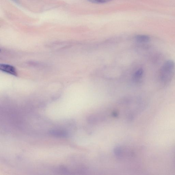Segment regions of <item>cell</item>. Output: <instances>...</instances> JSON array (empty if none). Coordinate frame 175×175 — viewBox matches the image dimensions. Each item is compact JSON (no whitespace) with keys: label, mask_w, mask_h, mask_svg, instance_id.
Masks as SVG:
<instances>
[{"label":"cell","mask_w":175,"mask_h":175,"mask_svg":"<svg viewBox=\"0 0 175 175\" xmlns=\"http://www.w3.org/2000/svg\"><path fill=\"white\" fill-rule=\"evenodd\" d=\"M175 75V62L168 60L164 63L159 69L158 78L160 84L163 86L168 85Z\"/></svg>","instance_id":"6da1fadb"},{"label":"cell","mask_w":175,"mask_h":175,"mask_svg":"<svg viewBox=\"0 0 175 175\" xmlns=\"http://www.w3.org/2000/svg\"><path fill=\"white\" fill-rule=\"evenodd\" d=\"M0 69L3 72L9 74L13 76H17L18 73L16 69L12 65L6 64H1Z\"/></svg>","instance_id":"7a4b0ae2"},{"label":"cell","mask_w":175,"mask_h":175,"mask_svg":"<svg viewBox=\"0 0 175 175\" xmlns=\"http://www.w3.org/2000/svg\"><path fill=\"white\" fill-rule=\"evenodd\" d=\"M49 133L52 136L61 137H66L68 135V133L65 130H50Z\"/></svg>","instance_id":"3957f363"},{"label":"cell","mask_w":175,"mask_h":175,"mask_svg":"<svg viewBox=\"0 0 175 175\" xmlns=\"http://www.w3.org/2000/svg\"><path fill=\"white\" fill-rule=\"evenodd\" d=\"M136 39L137 42L141 43H147L151 41L149 36L145 35H139L136 36Z\"/></svg>","instance_id":"277c9868"},{"label":"cell","mask_w":175,"mask_h":175,"mask_svg":"<svg viewBox=\"0 0 175 175\" xmlns=\"http://www.w3.org/2000/svg\"><path fill=\"white\" fill-rule=\"evenodd\" d=\"M144 74V70L142 68H140L137 69L133 75L134 80L136 81H139L142 79Z\"/></svg>","instance_id":"5b68a950"},{"label":"cell","mask_w":175,"mask_h":175,"mask_svg":"<svg viewBox=\"0 0 175 175\" xmlns=\"http://www.w3.org/2000/svg\"><path fill=\"white\" fill-rule=\"evenodd\" d=\"M89 2L92 3H97V4H100V3H109L113 0H87Z\"/></svg>","instance_id":"8992f818"},{"label":"cell","mask_w":175,"mask_h":175,"mask_svg":"<svg viewBox=\"0 0 175 175\" xmlns=\"http://www.w3.org/2000/svg\"><path fill=\"white\" fill-rule=\"evenodd\" d=\"M121 149L120 147H117L115 148L114 152L115 154L117 156H121Z\"/></svg>","instance_id":"52a82bcc"},{"label":"cell","mask_w":175,"mask_h":175,"mask_svg":"<svg viewBox=\"0 0 175 175\" xmlns=\"http://www.w3.org/2000/svg\"><path fill=\"white\" fill-rule=\"evenodd\" d=\"M12 1L13 2L17 3V4L19 3V2H18V0H12Z\"/></svg>","instance_id":"ba28073f"},{"label":"cell","mask_w":175,"mask_h":175,"mask_svg":"<svg viewBox=\"0 0 175 175\" xmlns=\"http://www.w3.org/2000/svg\"><path fill=\"white\" fill-rule=\"evenodd\" d=\"M174 162H175V153H174Z\"/></svg>","instance_id":"9c48e42d"}]
</instances>
